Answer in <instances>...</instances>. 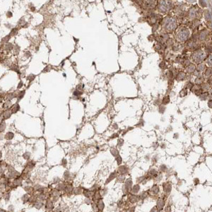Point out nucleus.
Segmentation results:
<instances>
[{
    "mask_svg": "<svg viewBox=\"0 0 212 212\" xmlns=\"http://www.w3.org/2000/svg\"><path fill=\"white\" fill-rule=\"evenodd\" d=\"M161 27L167 33H171L175 30L178 27V21L173 16H168L165 17L161 22Z\"/></svg>",
    "mask_w": 212,
    "mask_h": 212,
    "instance_id": "obj_1",
    "label": "nucleus"
},
{
    "mask_svg": "<svg viewBox=\"0 0 212 212\" xmlns=\"http://www.w3.org/2000/svg\"><path fill=\"white\" fill-rule=\"evenodd\" d=\"M175 39L178 42H184L188 40L190 37V31L185 26H180L178 28L175 29Z\"/></svg>",
    "mask_w": 212,
    "mask_h": 212,
    "instance_id": "obj_2",
    "label": "nucleus"
},
{
    "mask_svg": "<svg viewBox=\"0 0 212 212\" xmlns=\"http://www.w3.org/2000/svg\"><path fill=\"white\" fill-rule=\"evenodd\" d=\"M156 6L159 12L166 13L172 10L174 7V4L172 0H159L157 2Z\"/></svg>",
    "mask_w": 212,
    "mask_h": 212,
    "instance_id": "obj_3",
    "label": "nucleus"
},
{
    "mask_svg": "<svg viewBox=\"0 0 212 212\" xmlns=\"http://www.w3.org/2000/svg\"><path fill=\"white\" fill-rule=\"evenodd\" d=\"M188 18L191 20H197L200 18L202 16V10L198 6L191 7L188 11Z\"/></svg>",
    "mask_w": 212,
    "mask_h": 212,
    "instance_id": "obj_4",
    "label": "nucleus"
},
{
    "mask_svg": "<svg viewBox=\"0 0 212 212\" xmlns=\"http://www.w3.org/2000/svg\"><path fill=\"white\" fill-rule=\"evenodd\" d=\"M192 59L196 62V63L199 64L202 62L204 60H205V59L206 58V53L204 50H195L192 54Z\"/></svg>",
    "mask_w": 212,
    "mask_h": 212,
    "instance_id": "obj_5",
    "label": "nucleus"
},
{
    "mask_svg": "<svg viewBox=\"0 0 212 212\" xmlns=\"http://www.w3.org/2000/svg\"><path fill=\"white\" fill-rule=\"evenodd\" d=\"M157 5L156 0H143L142 6L146 9H153Z\"/></svg>",
    "mask_w": 212,
    "mask_h": 212,
    "instance_id": "obj_6",
    "label": "nucleus"
},
{
    "mask_svg": "<svg viewBox=\"0 0 212 212\" xmlns=\"http://www.w3.org/2000/svg\"><path fill=\"white\" fill-rule=\"evenodd\" d=\"M209 37V31L207 30H203L199 35V39L201 41H205Z\"/></svg>",
    "mask_w": 212,
    "mask_h": 212,
    "instance_id": "obj_7",
    "label": "nucleus"
},
{
    "mask_svg": "<svg viewBox=\"0 0 212 212\" xmlns=\"http://www.w3.org/2000/svg\"><path fill=\"white\" fill-rule=\"evenodd\" d=\"M164 205H165V201L163 199H158V201H157V209H158V211H161L163 209L164 207Z\"/></svg>",
    "mask_w": 212,
    "mask_h": 212,
    "instance_id": "obj_8",
    "label": "nucleus"
},
{
    "mask_svg": "<svg viewBox=\"0 0 212 212\" xmlns=\"http://www.w3.org/2000/svg\"><path fill=\"white\" fill-rule=\"evenodd\" d=\"M12 37L9 34L6 35H5V36H4V37L1 39V40H0V44L5 45L6 43L9 42L10 41V40L12 39Z\"/></svg>",
    "mask_w": 212,
    "mask_h": 212,
    "instance_id": "obj_9",
    "label": "nucleus"
},
{
    "mask_svg": "<svg viewBox=\"0 0 212 212\" xmlns=\"http://www.w3.org/2000/svg\"><path fill=\"white\" fill-rule=\"evenodd\" d=\"M13 47H14V44L9 42L6 43L4 46V50L6 52H10L11 51H12Z\"/></svg>",
    "mask_w": 212,
    "mask_h": 212,
    "instance_id": "obj_10",
    "label": "nucleus"
},
{
    "mask_svg": "<svg viewBox=\"0 0 212 212\" xmlns=\"http://www.w3.org/2000/svg\"><path fill=\"white\" fill-rule=\"evenodd\" d=\"M19 28L18 27H17V26H16V27H13L11 30H10V33H9V35L12 36V38L13 37H15V36H16L18 35V31H19Z\"/></svg>",
    "mask_w": 212,
    "mask_h": 212,
    "instance_id": "obj_11",
    "label": "nucleus"
},
{
    "mask_svg": "<svg viewBox=\"0 0 212 212\" xmlns=\"http://www.w3.org/2000/svg\"><path fill=\"white\" fill-rule=\"evenodd\" d=\"M163 190L165 191V192L166 194H169L171 191V188H172L171 184H170L169 183H166L163 184Z\"/></svg>",
    "mask_w": 212,
    "mask_h": 212,
    "instance_id": "obj_12",
    "label": "nucleus"
},
{
    "mask_svg": "<svg viewBox=\"0 0 212 212\" xmlns=\"http://www.w3.org/2000/svg\"><path fill=\"white\" fill-rule=\"evenodd\" d=\"M26 22V18H25V16H21V17L18 20L17 23H16V26L17 27H18L19 28H21V26H23L24 23Z\"/></svg>",
    "mask_w": 212,
    "mask_h": 212,
    "instance_id": "obj_13",
    "label": "nucleus"
},
{
    "mask_svg": "<svg viewBox=\"0 0 212 212\" xmlns=\"http://www.w3.org/2000/svg\"><path fill=\"white\" fill-rule=\"evenodd\" d=\"M195 66L194 64H189L188 66L186 67V71L187 73L189 74H192V73H194L195 71Z\"/></svg>",
    "mask_w": 212,
    "mask_h": 212,
    "instance_id": "obj_14",
    "label": "nucleus"
},
{
    "mask_svg": "<svg viewBox=\"0 0 212 212\" xmlns=\"http://www.w3.org/2000/svg\"><path fill=\"white\" fill-rule=\"evenodd\" d=\"M12 51H13V53H14V55H18L20 53V51H21V47L18 45H17V44L14 45V47H13Z\"/></svg>",
    "mask_w": 212,
    "mask_h": 212,
    "instance_id": "obj_15",
    "label": "nucleus"
},
{
    "mask_svg": "<svg viewBox=\"0 0 212 212\" xmlns=\"http://www.w3.org/2000/svg\"><path fill=\"white\" fill-rule=\"evenodd\" d=\"M118 171L120 172V174L124 175H126L127 173L128 172L129 170H128V168L126 166H120L118 168Z\"/></svg>",
    "mask_w": 212,
    "mask_h": 212,
    "instance_id": "obj_16",
    "label": "nucleus"
},
{
    "mask_svg": "<svg viewBox=\"0 0 212 212\" xmlns=\"http://www.w3.org/2000/svg\"><path fill=\"white\" fill-rule=\"evenodd\" d=\"M104 207H105V204H104V203H103V200L100 199L98 200V201L97 208L99 209L100 212H102L103 210V209H104Z\"/></svg>",
    "mask_w": 212,
    "mask_h": 212,
    "instance_id": "obj_17",
    "label": "nucleus"
},
{
    "mask_svg": "<svg viewBox=\"0 0 212 212\" xmlns=\"http://www.w3.org/2000/svg\"><path fill=\"white\" fill-rule=\"evenodd\" d=\"M205 69H206V65H205V64L201 63V62L199 63L198 66H197V71H198L199 72H202V71H205Z\"/></svg>",
    "mask_w": 212,
    "mask_h": 212,
    "instance_id": "obj_18",
    "label": "nucleus"
},
{
    "mask_svg": "<svg viewBox=\"0 0 212 212\" xmlns=\"http://www.w3.org/2000/svg\"><path fill=\"white\" fill-rule=\"evenodd\" d=\"M129 201H130L131 203H136V202H137L138 200H139V197H138L137 196H136V195L132 194V195L129 196Z\"/></svg>",
    "mask_w": 212,
    "mask_h": 212,
    "instance_id": "obj_19",
    "label": "nucleus"
},
{
    "mask_svg": "<svg viewBox=\"0 0 212 212\" xmlns=\"http://www.w3.org/2000/svg\"><path fill=\"white\" fill-rule=\"evenodd\" d=\"M139 189H140V187H139V184H136V185H134V187H132V189H131V193L133 194V195L137 194V193L139 192Z\"/></svg>",
    "mask_w": 212,
    "mask_h": 212,
    "instance_id": "obj_20",
    "label": "nucleus"
},
{
    "mask_svg": "<svg viewBox=\"0 0 212 212\" xmlns=\"http://www.w3.org/2000/svg\"><path fill=\"white\" fill-rule=\"evenodd\" d=\"M186 77V74L184 72H180L177 76L176 79L177 81H183L184 79V78Z\"/></svg>",
    "mask_w": 212,
    "mask_h": 212,
    "instance_id": "obj_21",
    "label": "nucleus"
},
{
    "mask_svg": "<svg viewBox=\"0 0 212 212\" xmlns=\"http://www.w3.org/2000/svg\"><path fill=\"white\" fill-rule=\"evenodd\" d=\"M209 93L204 92V93H201V95L199 96V98H200V99L201 100H206V99L209 98Z\"/></svg>",
    "mask_w": 212,
    "mask_h": 212,
    "instance_id": "obj_22",
    "label": "nucleus"
},
{
    "mask_svg": "<svg viewBox=\"0 0 212 212\" xmlns=\"http://www.w3.org/2000/svg\"><path fill=\"white\" fill-rule=\"evenodd\" d=\"M125 186H126V187H127L128 189L130 190V189L132 188V180L131 178H129V179H127V181L125 182Z\"/></svg>",
    "mask_w": 212,
    "mask_h": 212,
    "instance_id": "obj_23",
    "label": "nucleus"
},
{
    "mask_svg": "<svg viewBox=\"0 0 212 212\" xmlns=\"http://www.w3.org/2000/svg\"><path fill=\"white\" fill-rule=\"evenodd\" d=\"M151 192L153 193V195H156V194H158V192H159V187H158V186L155 185V186H154V187L151 189Z\"/></svg>",
    "mask_w": 212,
    "mask_h": 212,
    "instance_id": "obj_24",
    "label": "nucleus"
},
{
    "mask_svg": "<svg viewBox=\"0 0 212 212\" xmlns=\"http://www.w3.org/2000/svg\"><path fill=\"white\" fill-rule=\"evenodd\" d=\"M116 177H117V174H116V172H113V173H111V174H110V177L108 178V179L107 180L106 184L110 183L111 180H113V179H115Z\"/></svg>",
    "mask_w": 212,
    "mask_h": 212,
    "instance_id": "obj_25",
    "label": "nucleus"
},
{
    "mask_svg": "<svg viewBox=\"0 0 212 212\" xmlns=\"http://www.w3.org/2000/svg\"><path fill=\"white\" fill-rule=\"evenodd\" d=\"M28 8L30 12H36V7L35 6V5L33 3H29L28 4Z\"/></svg>",
    "mask_w": 212,
    "mask_h": 212,
    "instance_id": "obj_26",
    "label": "nucleus"
},
{
    "mask_svg": "<svg viewBox=\"0 0 212 212\" xmlns=\"http://www.w3.org/2000/svg\"><path fill=\"white\" fill-rule=\"evenodd\" d=\"M169 102H170V96H166L163 98L162 103H163V105H167L168 103H169Z\"/></svg>",
    "mask_w": 212,
    "mask_h": 212,
    "instance_id": "obj_27",
    "label": "nucleus"
},
{
    "mask_svg": "<svg viewBox=\"0 0 212 212\" xmlns=\"http://www.w3.org/2000/svg\"><path fill=\"white\" fill-rule=\"evenodd\" d=\"M165 110H166V107L164 106V105H161L159 106V108H158V112H159L161 114H163L164 112H165Z\"/></svg>",
    "mask_w": 212,
    "mask_h": 212,
    "instance_id": "obj_28",
    "label": "nucleus"
},
{
    "mask_svg": "<svg viewBox=\"0 0 212 212\" xmlns=\"http://www.w3.org/2000/svg\"><path fill=\"white\" fill-rule=\"evenodd\" d=\"M210 86H211L209 84H203L202 86H201V88H202L201 90H204V91H208L209 89Z\"/></svg>",
    "mask_w": 212,
    "mask_h": 212,
    "instance_id": "obj_29",
    "label": "nucleus"
},
{
    "mask_svg": "<svg viewBox=\"0 0 212 212\" xmlns=\"http://www.w3.org/2000/svg\"><path fill=\"white\" fill-rule=\"evenodd\" d=\"M206 59V62L207 64H209L210 67L212 66V55H209L208 57H206V58L205 59Z\"/></svg>",
    "mask_w": 212,
    "mask_h": 212,
    "instance_id": "obj_30",
    "label": "nucleus"
},
{
    "mask_svg": "<svg viewBox=\"0 0 212 212\" xmlns=\"http://www.w3.org/2000/svg\"><path fill=\"white\" fill-rule=\"evenodd\" d=\"M204 75L206 76H211L212 75V69L211 68H207L205 69V72H204Z\"/></svg>",
    "mask_w": 212,
    "mask_h": 212,
    "instance_id": "obj_31",
    "label": "nucleus"
},
{
    "mask_svg": "<svg viewBox=\"0 0 212 212\" xmlns=\"http://www.w3.org/2000/svg\"><path fill=\"white\" fill-rule=\"evenodd\" d=\"M111 154L113 156H117L119 155V152L116 149H111Z\"/></svg>",
    "mask_w": 212,
    "mask_h": 212,
    "instance_id": "obj_32",
    "label": "nucleus"
},
{
    "mask_svg": "<svg viewBox=\"0 0 212 212\" xmlns=\"http://www.w3.org/2000/svg\"><path fill=\"white\" fill-rule=\"evenodd\" d=\"M187 95V91L185 89L182 90V91H180V97H184V96H186Z\"/></svg>",
    "mask_w": 212,
    "mask_h": 212,
    "instance_id": "obj_33",
    "label": "nucleus"
},
{
    "mask_svg": "<svg viewBox=\"0 0 212 212\" xmlns=\"http://www.w3.org/2000/svg\"><path fill=\"white\" fill-rule=\"evenodd\" d=\"M117 180L118 183H123V182L125 181V176H124L123 175H120Z\"/></svg>",
    "mask_w": 212,
    "mask_h": 212,
    "instance_id": "obj_34",
    "label": "nucleus"
},
{
    "mask_svg": "<svg viewBox=\"0 0 212 212\" xmlns=\"http://www.w3.org/2000/svg\"><path fill=\"white\" fill-rule=\"evenodd\" d=\"M147 196H148V192H143L140 195V197H141V199H145V198L147 197Z\"/></svg>",
    "mask_w": 212,
    "mask_h": 212,
    "instance_id": "obj_35",
    "label": "nucleus"
},
{
    "mask_svg": "<svg viewBox=\"0 0 212 212\" xmlns=\"http://www.w3.org/2000/svg\"><path fill=\"white\" fill-rule=\"evenodd\" d=\"M23 57L26 58H29L30 57H31V53L30 51H26L24 52V55H23Z\"/></svg>",
    "mask_w": 212,
    "mask_h": 212,
    "instance_id": "obj_36",
    "label": "nucleus"
},
{
    "mask_svg": "<svg viewBox=\"0 0 212 212\" xmlns=\"http://www.w3.org/2000/svg\"><path fill=\"white\" fill-rule=\"evenodd\" d=\"M6 16L8 18H11L13 17V13L11 11H8L6 13Z\"/></svg>",
    "mask_w": 212,
    "mask_h": 212,
    "instance_id": "obj_37",
    "label": "nucleus"
},
{
    "mask_svg": "<svg viewBox=\"0 0 212 212\" xmlns=\"http://www.w3.org/2000/svg\"><path fill=\"white\" fill-rule=\"evenodd\" d=\"M116 161L117 162V164H118V165H120L121 163H122V159L121 156H120V155H118L117 156V158H116Z\"/></svg>",
    "mask_w": 212,
    "mask_h": 212,
    "instance_id": "obj_38",
    "label": "nucleus"
},
{
    "mask_svg": "<svg viewBox=\"0 0 212 212\" xmlns=\"http://www.w3.org/2000/svg\"><path fill=\"white\" fill-rule=\"evenodd\" d=\"M160 170L161 172H166L167 171V167L165 165H161L160 167Z\"/></svg>",
    "mask_w": 212,
    "mask_h": 212,
    "instance_id": "obj_39",
    "label": "nucleus"
},
{
    "mask_svg": "<svg viewBox=\"0 0 212 212\" xmlns=\"http://www.w3.org/2000/svg\"><path fill=\"white\" fill-rule=\"evenodd\" d=\"M4 26L6 27L7 29H9V30H11V29L14 27V26L12 25V24H11L10 23H6L4 24Z\"/></svg>",
    "mask_w": 212,
    "mask_h": 212,
    "instance_id": "obj_40",
    "label": "nucleus"
},
{
    "mask_svg": "<svg viewBox=\"0 0 212 212\" xmlns=\"http://www.w3.org/2000/svg\"><path fill=\"white\" fill-rule=\"evenodd\" d=\"M195 83H196L197 84H198V85H200L201 84L203 83V80H202L201 78H197V79H196V81H195Z\"/></svg>",
    "mask_w": 212,
    "mask_h": 212,
    "instance_id": "obj_41",
    "label": "nucleus"
},
{
    "mask_svg": "<svg viewBox=\"0 0 212 212\" xmlns=\"http://www.w3.org/2000/svg\"><path fill=\"white\" fill-rule=\"evenodd\" d=\"M123 143H124V140H123L122 139H120L118 140V142H117V146H118L119 147H121V146L123 145Z\"/></svg>",
    "mask_w": 212,
    "mask_h": 212,
    "instance_id": "obj_42",
    "label": "nucleus"
},
{
    "mask_svg": "<svg viewBox=\"0 0 212 212\" xmlns=\"http://www.w3.org/2000/svg\"><path fill=\"white\" fill-rule=\"evenodd\" d=\"M29 26H30V24H29L28 22H26V23H24L23 26H21V28H28L29 27Z\"/></svg>",
    "mask_w": 212,
    "mask_h": 212,
    "instance_id": "obj_43",
    "label": "nucleus"
},
{
    "mask_svg": "<svg viewBox=\"0 0 212 212\" xmlns=\"http://www.w3.org/2000/svg\"><path fill=\"white\" fill-rule=\"evenodd\" d=\"M91 205H92V209H93V211H94V212L97 211V205H96V204H95V203H93V204H91Z\"/></svg>",
    "mask_w": 212,
    "mask_h": 212,
    "instance_id": "obj_44",
    "label": "nucleus"
},
{
    "mask_svg": "<svg viewBox=\"0 0 212 212\" xmlns=\"http://www.w3.org/2000/svg\"><path fill=\"white\" fill-rule=\"evenodd\" d=\"M194 183H195V185H197V184H199V179H197V178H195V180H194Z\"/></svg>",
    "mask_w": 212,
    "mask_h": 212,
    "instance_id": "obj_45",
    "label": "nucleus"
},
{
    "mask_svg": "<svg viewBox=\"0 0 212 212\" xmlns=\"http://www.w3.org/2000/svg\"><path fill=\"white\" fill-rule=\"evenodd\" d=\"M143 124H144V122H143V121H142V122H139V124H138L137 126V127H139V126H143Z\"/></svg>",
    "mask_w": 212,
    "mask_h": 212,
    "instance_id": "obj_46",
    "label": "nucleus"
},
{
    "mask_svg": "<svg viewBox=\"0 0 212 212\" xmlns=\"http://www.w3.org/2000/svg\"><path fill=\"white\" fill-rule=\"evenodd\" d=\"M208 105H209V107L210 108H212V100H210L209 101Z\"/></svg>",
    "mask_w": 212,
    "mask_h": 212,
    "instance_id": "obj_47",
    "label": "nucleus"
},
{
    "mask_svg": "<svg viewBox=\"0 0 212 212\" xmlns=\"http://www.w3.org/2000/svg\"><path fill=\"white\" fill-rule=\"evenodd\" d=\"M188 3H194L196 1V0H186Z\"/></svg>",
    "mask_w": 212,
    "mask_h": 212,
    "instance_id": "obj_48",
    "label": "nucleus"
},
{
    "mask_svg": "<svg viewBox=\"0 0 212 212\" xmlns=\"http://www.w3.org/2000/svg\"><path fill=\"white\" fill-rule=\"evenodd\" d=\"M122 201H118V203H117V205H118V206H119V207H121V206H122Z\"/></svg>",
    "mask_w": 212,
    "mask_h": 212,
    "instance_id": "obj_49",
    "label": "nucleus"
},
{
    "mask_svg": "<svg viewBox=\"0 0 212 212\" xmlns=\"http://www.w3.org/2000/svg\"><path fill=\"white\" fill-rule=\"evenodd\" d=\"M178 135H179V134H178V133L175 134H174V138H175V139H178Z\"/></svg>",
    "mask_w": 212,
    "mask_h": 212,
    "instance_id": "obj_50",
    "label": "nucleus"
},
{
    "mask_svg": "<svg viewBox=\"0 0 212 212\" xmlns=\"http://www.w3.org/2000/svg\"><path fill=\"white\" fill-rule=\"evenodd\" d=\"M155 209H156V207H154V209H152L151 212H157V210H155Z\"/></svg>",
    "mask_w": 212,
    "mask_h": 212,
    "instance_id": "obj_51",
    "label": "nucleus"
},
{
    "mask_svg": "<svg viewBox=\"0 0 212 212\" xmlns=\"http://www.w3.org/2000/svg\"><path fill=\"white\" fill-rule=\"evenodd\" d=\"M161 146H162V147H161L162 149H164V148H166V147H165V146H166V144H162Z\"/></svg>",
    "mask_w": 212,
    "mask_h": 212,
    "instance_id": "obj_52",
    "label": "nucleus"
},
{
    "mask_svg": "<svg viewBox=\"0 0 212 212\" xmlns=\"http://www.w3.org/2000/svg\"><path fill=\"white\" fill-rule=\"evenodd\" d=\"M113 137H112V138H115V137H117V134H115L113 135Z\"/></svg>",
    "mask_w": 212,
    "mask_h": 212,
    "instance_id": "obj_53",
    "label": "nucleus"
},
{
    "mask_svg": "<svg viewBox=\"0 0 212 212\" xmlns=\"http://www.w3.org/2000/svg\"><path fill=\"white\" fill-rule=\"evenodd\" d=\"M114 128H115V129H117V125L116 124L114 125Z\"/></svg>",
    "mask_w": 212,
    "mask_h": 212,
    "instance_id": "obj_54",
    "label": "nucleus"
},
{
    "mask_svg": "<svg viewBox=\"0 0 212 212\" xmlns=\"http://www.w3.org/2000/svg\"><path fill=\"white\" fill-rule=\"evenodd\" d=\"M146 159L147 161L149 160V155H148V156H146Z\"/></svg>",
    "mask_w": 212,
    "mask_h": 212,
    "instance_id": "obj_55",
    "label": "nucleus"
}]
</instances>
